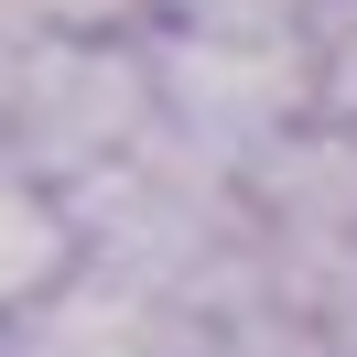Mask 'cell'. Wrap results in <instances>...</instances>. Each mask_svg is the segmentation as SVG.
I'll return each instance as SVG.
<instances>
[{
    "mask_svg": "<svg viewBox=\"0 0 357 357\" xmlns=\"http://www.w3.org/2000/svg\"><path fill=\"white\" fill-rule=\"evenodd\" d=\"M54 260H66V217H54L33 184H0V303L44 292Z\"/></svg>",
    "mask_w": 357,
    "mask_h": 357,
    "instance_id": "cell-1",
    "label": "cell"
}]
</instances>
